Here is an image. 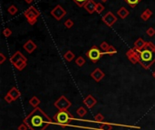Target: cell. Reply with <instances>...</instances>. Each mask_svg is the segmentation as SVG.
Instances as JSON below:
<instances>
[{
	"label": "cell",
	"instance_id": "obj_8",
	"mask_svg": "<svg viewBox=\"0 0 155 130\" xmlns=\"http://www.w3.org/2000/svg\"><path fill=\"white\" fill-rule=\"evenodd\" d=\"M103 22L106 24L108 26H113L114 24L117 22V17L114 16V14L112 12H107L104 16L102 17Z\"/></svg>",
	"mask_w": 155,
	"mask_h": 130
},
{
	"label": "cell",
	"instance_id": "obj_28",
	"mask_svg": "<svg viewBox=\"0 0 155 130\" xmlns=\"http://www.w3.org/2000/svg\"><path fill=\"white\" fill-rule=\"evenodd\" d=\"M105 53L106 54H108V55H114V54H116L117 53V50L115 49V48H114L113 46H110L109 47V49L107 50V51L105 52Z\"/></svg>",
	"mask_w": 155,
	"mask_h": 130
},
{
	"label": "cell",
	"instance_id": "obj_16",
	"mask_svg": "<svg viewBox=\"0 0 155 130\" xmlns=\"http://www.w3.org/2000/svg\"><path fill=\"white\" fill-rule=\"evenodd\" d=\"M8 94L13 98L14 100H17V99L20 97V95H21V94H20V91H18V89L16 88V87L11 88V89L8 91Z\"/></svg>",
	"mask_w": 155,
	"mask_h": 130
},
{
	"label": "cell",
	"instance_id": "obj_22",
	"mask_svg": "<svg viewBox=\"0 0 155 130\" xmlns=\"http://www.w3.org/2000/svg\"><path fill=\"white\" fill-rule=\"evenodd\" d=\"M101 127H100V130H112L113 124H110L107 122H103L101 123Z\"/></svg>",
	"mask_w": 155,
	"mask_h": 130
},
{
	"label": "cell",
	"instance_id": "obj_34",
	"mask_svg": "<svg viewBox=\"0 0 155 130\" xmlns=\"http://www.w3.org/2000/svg\"><path fill=\"white\" fill-rule=\"evenodd\" d=\"M143 48L149 49V50H154V51H155V44L152 43V42H146L145 46H144Z\"/></svg>",
	"mask_w": 155,
	"mask_h": 130
},
{
	"label": "cell",
	"instance_id": "obj_35",
	"mask_svg": "<svg viewBox=\"0 0 155 130\" xmlns=\"http://www.w3.org/2000/svg\"><path fill=\"white\" fill-rule=\"evenodd\" d=\"M3 34L6 37H9V36H11L12 35V31H11V29H9V28H5L4 29V31H3Z\"/></svg>",
	"mask_w": 155,
	"mask_h": 130
},
{
	"label": "cell",
	"instance_id": "obj_33",
	"mask_svg": "<svg viewBox=\"0 0 155 130\" xmlns=\"http://www.w3.org/2000/svg\"><path fill=\"white\" fill-rule=\"evenodd\" d=\"M146 33H147V35L150 36V37H152L155 35V29L153 27H150L147 29V31H146Z\"/></svg>",
	"mask_w": 155,
	"mask_h": 130
},
{
	"label": "cell",
	"instance_id": "obj_13",
	"mask_svg": "<svg viewBox=\"0 0 155 130\" xmlns=\"http://www.w3.org/2000/svg\"><path fill=\"white\" fill-rule=\"evenodd\" d=\"M23 47L25 49V51L28 53H32L34 50H36V48H37L36 43H34V42L32 41V40H28V41L24 44Z\"/></svg>",
	"mask_w": 155,
	"mask_h": 130
},
{
	"label": "cell",
	"instance_id": "obj_32",
	"mask_svg": "<svg viewBox=\"0 0 155 130\" xmlns=\"http://www.w3.org/2000/svg\"><path fill=\"white\" fill-rule=\"evenodd\" d=\"M103 10H104V7L102 5V3H97L95 12H97L98 14H102V12L103 11Z\"/></svg>",
	"mask_w": 155,
	"mask_h": 130
},
{
	"label": "cell",
	"instance_id": "obj_4",
	"mask_svg": "<svg viewBox=\"0 0 155 130\" xmlns=\"http://www.w3.org/2000/svg\"><path fill=\"white\" fill-rule=\"evenodd\" d=\"M24 16L26 18L27 22L30 26H34V24L36 23L37 18L40 16V12L36 7H30L24 12Z\"/></svg>",
	"mask_w": 155,
	"mask_h": 130
},
{
	"label": "cell",
	"instance_id": "obj_3",
	"mask_svg": "<svg viewBox=\"0 0 155 130\" xmlns=\"http://www.w3.org/2000/svg\"><path fill=\"white\" fill-rule=\"evenodd\" d=\"M54 120L56 121V125H59L61 127H67L69 126V122L74 120V121H83L80 118H76L72 116L71 113H69L67 110H59L54 117ZM85 121V120H84Z\"/></svg>",
	"mask_w": 155,
	"mask_h": 130
},
{
	"label": "cell",
	"instance_id": "obj_1",
	"mask_svg": "<svg viewBox=\"0 0 155 130\" xmlns=\"http://www.w3.org/2000/svg\"><path fill=\"white\" fill-rule=\"evenodd\" d=\"M23 123L26 124L30 130H44L49 125H56L39 107L34 108V110L24 118Z\"/></svg>",
	"mask_w": 155,
	"mask_h": 130
},
{
	"label": "cell",
	"instance_id": "obj_24",
	"mask_svg": "<svg viewBox=\"0 0 155 130\" xmlns=\"http://www.w3.org/2000/svg\"><path fill=\"white\" fill-rule=\"evenodd\" d=\"M17 11H18V9L15 5H11V6L7 8V12L11 14V16H15V14L17 13Z\"/></svg>",
	"mask_w": 155,
	"mask_h": 130
},
{
	"label": "cell",
	"instance_id": "obj_38",
	"mask_svg": "<svg viewBox=\"0 0 155 130\" xmlns=\"http://www.w3.org/2000/svg\"><path fill=\"white\" fill-rule=\"evenodd\" d=\"M7 60V57L4 55V53H0V64H3L5 62H6Z\"/></svg>",
	"mask_w": 155,
	"mask_h": 130
},
{
	"label": "cell",
	"instance_id": "obj_6",
	"mask_svg": "<svg viewBox=\"0 0 155 130\" xmlns=\"http://www.w3.org/2000/svg\"><path fill=\"white\" fill-rule=\"evenodd\" d=\"M54 105L56 108L59 109V110H67V109L71 107L72 103L66 97L61 96L56 102H54Z\"/></svg>",
	"mask_w": 155,
	"mask_h": 130
},
{
	"label": "cell",
	"instance_id": "obj_10",
	"mask_svg": "<svg viewBox=\"0 0 155 130\" xmlns=\"http://www.w3.org/2000/svg\"><path fill=\"white\" fill-rule=\"evenodd\" d=\"M20 61H26V62H27V58L22 53H20V52H16L11 56V58H10V62H11L13 65L16 64L17 62H18Z\"/></svg>",
	"mask_w": 155,
	"mask_h": 130
},
{
	"label": "cell",
	"instance_id": "obj_37",
	"mask_svg": "<svg viewBox=\"0 0 155 130\" xmlns=\"http://www.w3.org/2000/svg\"><path fill=\"white\" fill-rule=\"evenodd\" d=\"M27 129H28V127H27L25 123H22V124L20 125V126H18V127H17V130H27Z\"/></svg>",
	"mask_w": 155,
	"mask_h": 130
},
{
	"label": "cell",
	"instance_id": "obj_12",
	"mask_svg": "<svg viewBox=\"0 0 155 130\" xmlns=\"http://www.w3.org/2000/svg\"><path fill=\"white\" fill-rule=\"evenodd\" d=\"M96 5H97V3L94 2V0H89V1L83 6V8L85 9L90 14H92L95 12Z\"/></svg>",
	"mask_w": 155,
	"mask_h": 130
},
{
	"label": "cell",
	"instance_id": "obj_25",
	"mask_svg": "<svg viewBox=\"0 0 155 130\" xmlns=\"http://www.w3.org/2000/svg\"><path fill=\"white\" fill-rule=\"evenodd\" d=\"M104 120V117L103 116V115L101 113H97L95 116H94V121H95L96 123H103Z\"/></svg>",
	"mask_w": 155,
	"mask_h": 130
},
{
	"label": "cell",
	"instance_id": "obj_19",
	"mask_svg": "<svg viewBox=\"0 0 155 130\" xmlns=\"http://www.w3.org/2000/svg\"><path fill=\"white\" fill-rule=\"evenodd\" d=\"M41 103V101H40V99L36 97V96H34L32 97L31 98L29 99V104L31 105V106L34 108H36L39 106V104Z\"/></svg>",
	"mask_w": 155,
	"mask_h": 130
},
{
	"label": "cell",
	"instance_id": "obj_39",
	"mask_svg": "<svg viewBox=\"0 0 155 130\" xmlns=\"http://www.w3.org/2000/svg\"><path fill=\"white\" fill-rule=\"evenodd\" d=\"M25 2L26 4H32L34 2V0H25Z\"/></svg>",
	"mask_w": 155,
	"mask_h": 130
},
{
	"label": "cell",
	"instance_id": "obj_15",
	"mask_svg": "<svg viewBox=\"0 0 155 130\" xmlns=\"http://www.w3.org/2000/svg\"><path fill=\"white\" fill-rule=\"evenodd\" d=\"M145 44H146V42H144L142 38H138L135 41V43H134V47L133 48L135 50H137L138 52H140L144 46H145Z\"/></svg>",
	"mask_w": 155,
	"mask_h": 130
},
{
	"label": "cell",
	"instance_id": "obj_40",
	"mask_svg": "<svg viewBox=\"0 0 155 130\" xmlns=\"http://www.w3.org/2000/svg\"><path fill=\"white\" fill-rule=\"evenodd\" d=\"M152 77L155 79V71H154V72H153V73H152Z\"/></svg>",
	"mask_w": 155,
	"mask_h": 130
},
{
	"label": "cell",
	"instance_id": "obj_7",
	"mask_svg": "<svg viewBox=\"0 0 155 130\" xmlns=\"http://www.w3.org/2000/svg\"><path fill=\"white\" fill-rule=\"evenodd\" d=\"M126 56H127L129 61L131 62L132 64H136L137 62H139V60H140V53L137 51V50L134 49V48L130 49L129 51H127Z\"/></svg>",
	"mask_w": 155,
	"mask_h": 130
},
{
	"label": "cell",
	"instance_id": "obj_30",
	"mask_svg": "<svg viewBox=\"0 0 155 130\" xmlns=\"http://www.w3.org/2000/svg\"><path fill=\"white\" fill-rule=\"evenodd\" d=\"M110 46H111V45H109V43L107 42H102V43L100 44V47H101V49L103 50V52H106Z\"/></svg>",
	"mask_w": 155,
	"mask_h": 130
},
{
	"label": "cell",
	"instance_id": "obj_41",
	"mask_svg": "<svg viewBox=\"0 0 155 130\" xmlns=\"http://www.w3.org/2000/svg\"><path fill=\"white\" fill-rule=\"evenodd\" d=\"M101 1H102L103 3H105V2H107V1H108V0H101Z\"/></svg>",
	"mask_w": 155,
	"mask_h": 130
},
{
	"label": "cell",
	"instance_id": "obj_36",
	"mask_svg": "<svg viewBox=\"0 0 155 130\" xmlns=\"http://www.w3.org/2000/svg\"><path fill=\"white\" fill-rule=\"evenodd\" d=\"M4 99H5V101H6L7 103H12L13 101H14V99H13V98L11 97V96H10V95L7 93V95H6V96H5L4 97Z\"/></svg>",
	"mask_w": 155,
	"mask_h": 130
},
{
	"label": "cell",
	"instance_id": "obj_17",
	"mask_svg": "<svg viewBox=\"0 0 155 130\" xmlns=\"http://www.w3.org/2000/svg\"><path fill=\"white\" fill-rule=\"evenodd\" d=\"M152 16V12L151 9H145L144 11L141 14V18L143 20V21H147V20H149L150 18H151V16Z\"/></svg>",
	"mask_w": 155,
	"mask_h": 130
},
{
	"label": "cell",
	"instance_id": "obj_18",
	"mask_svg": "<svg viewBox=\"0 0 155 130\" xmlns=\"http://www.w3.org/2000/svg\"><path fill=\"white\" fill-rule=\"evenodd\" d=\"M117 14L119 16L120 18L122 19H125L128 16H129V11L125 8V7H121L117 12Z\"/></svg>",
	"mask_w": 155,
	"mask_h": 130
},
{
	"label": "cell",
	"instance_id": "obj_21",
	"mask_svg": "<svg viewBox=\"0 0 155 130\" xmlns=\"http://www.w3.org/2000/svg\"><path fill=\"white\" fill-rule=\"evenodd\" d=\"M64 58L66 59L67 62H72L73 60L76 58V55H74V53L72 51H67L64 54Z\"/></svg>",
	"mask_w": 155,
	"mask_h": 130
},
{
	"label": "cell",
	"instance_id": "obj_9",
	"mask_svg": "<svg viewBox=\"0 0 155 130\" xmlns=\"http://www.w3.org/2000/svg\"><path fill=\"white\" fill-rule=\"evenodd\" d=\"M51 14L52 16L56 18V20H58V21H60L64 16L66 14V11L63 8L62 6H60V5H58V6H56V7H54L52 11H51Z\"/></svg>",
	"mask_w": 155,
	"mask_h": 130
},
{
	"label": "cell",
	"instance_id": "obj_14",
	"mask_svg": "<svg viewBox=\"0 0 155 130\" xmlns=\"http://www.w3.org/2000/svg\"><path fill=\"white\" fill-rule=\"evenodd\" d=\"M97 103L96 98H94L92 95H88V96L83 99V104L87 107V108H92L94 107Z\"/></svg>",
	"mask_w": 155,
	"mask_h": 130
},
{
	"label": "cell",
	"instance_id": "obj_27",
	"mask_svg": "<svg viewBox=\"0 0 155 130\" xmlns=\"http://www.w3.org/2000/svg\"><path fill=\"white\" fill-rule=\"evenodd\" d=\"M76 65H78L79 67H82V66H83V65H84V63H85V60H84L83 57L79 56L76 60Z\"/></svg>",
	"mask_w": 155,
	"mask_h": 130
},
{
	"label": "cell",
	"instance_id": "obj_26",
	"mask_svg": "<svg viewBox=\"0 0 155 130\" xmlns=\"http://www.w3.org/2000/svg\"><path fill=\"white\" fill-rule=\"evenodd\" d=\"M124 1H125L130 7L133 8V7H135L136 5H138L142 0H124Z\"/></svg>",
	"mask_w": 155,
	"mask_h": 130
},
{
	"label": "cell",
	"instance_id": "obj_29",
	"mask_svg": "<svg viewBox=\"0 0 155 130\" xmlns=\"http://www.w3.org/2000/svg\"><path fill=\"white\" fill-rule=\"evenodd\" d=\"M73 1L76 3L78 7H83L84 5H85L89 0H73Z\"/></svg>",
	"mask_w": 155,
	"mask_h": 130
},
{
	"label": "cell",
	"instance_id": "obj_31",
	"mask_svg": "<svg viewBox=\"0 0 155 130\" xmlns=\"http://www.w3.org/2000/svg\"><path fill=\"white\" fill-rule=\"evenodd\" d=\"M64 26H66L67 29H70L74 26V22L72 19H67L66 22H64Z\"/></svg>",
	"mask_w": 155,
	"mask_h": 130
},
{
	"label": "cell",
	"instance_id": "obj_11",
	"mask_svg": "<svg viewBox=\"0 0 155 130\" xmlns=\"http://www.w3.org/2000/svg\"><path fill=\"white\" fill-rule=\"evenodd\" d=\"M104 76H105V74H104V72L102 71L101 69H95L93 72H91V77L93 79H94L96 82H99L101 81L102 79L104 78Z\"/></svg>",
	"mask_w": 155,
	"mask_h": 130
},
{
	"label": "cell",
	"instance_id": "obj_23",
	"mask_svg": "<svg viewBox=\"0 0 155 130\" xmlns=\"http://www.w3.org/2000/svg\"><path fill=\"white\" fill-rule=\"evenodd\" d=\"M87 113V110H86V108H84L83 107H80L77 108V110H76V114L78 115V116L80 118H83L84 116L86 115Z\"/></svg>",
	"mask_w": 155,
	"mask_h": 130
},
{
	"label": "cell",
	"instance_id": "obj_5",
	"mask_svg": "<svg viewBox=\"0 0 155 130\" xmlns=\"http://www.w3.org/2000/svg\"><path fill=\"white\" fill-rule=\"evenodd\" d=\"M85 54L93 63H96L100 60V58H101L103 55H104V54H106V53H105V52L100 51V49L96 45H93L88 50Z\"/></svg>",
	"mask_w": 155,
	"mask_h": 130
},
{
	"label": "cell",
	"instance_id": "obj_20",
	"mask_svg": "<svg viewBox=\"0 0 155 130\" xmlns=\"http://www.w3.org/2000/svg\"><path fill=\"white\" fill-rule=\"evenodd\" d=\"M26 62H26V61H20V62H17L16 64H14V67L17 70H18V71H23V70L26 67V65H27Z\"/></svg>",
	"mask_w": 155,
	"mask_h": 130
},
{
	"label": "cell",
	"instance_id": "obj_2",
	"mask_svg": "<svg viewBox=\"0 0 155 130\" xmlns=\"http://www.w3.org/2000/svg\"><path fill=\"white\" fill-rule=\"evenodd\" d=\"M139 53H140L139 63L145 70L150 69L152 65L155 62V51L154 50L142 48Z\"/></svg>",
	"mask_w": 155,
	"mask_h": 130
}]
</instances>
